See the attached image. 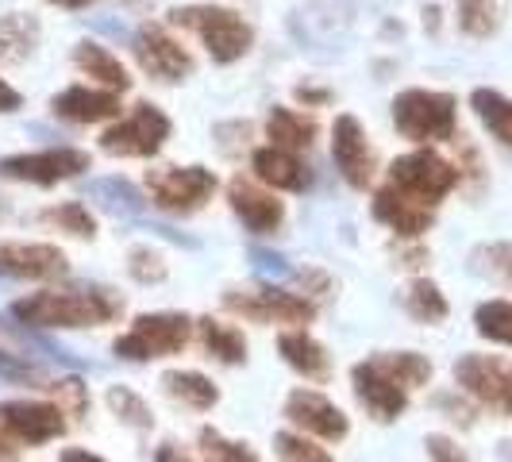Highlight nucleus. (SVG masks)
Returning a JSON list of instances; mask_svg holds the SVG:
<instances>
[{"mask_svg": "<svg viewBox=\"0 0 512 462\" xmlns=\"http://www.w3.org/2000/svg\"><path fill=\"white\" fill-rule=\"evenodd\" d=\"M274 447H278V462H332V455L324 451V447H312L305 436H282L274 439Z\"/></svg>", "mask_w": 512, "mask_h": 462, "instance_id": "nucleus-36", "label": "nucleus"}, {"mask_svg": "<svg viewBox=\"0 0 512 462\" xmlns=\"http://www.w3.org/2000/svg\"><path fill=\"white\" fill-rule=\"evenodd\" d=\"M459 124V104L439 89H405L393 97V128L412 143H439L451 139Z\"/></svg>", "mask_w": 512, "mask_h": 462, "instance_id": "nucleus-3", "label": "nucleus"}, {"mask_svg": "<svg viewBox=\"0 0 512 462\" xmlns=\"http://www.w3.org/2000/svg\"><path fill=\"white\" fill-rule=\"evenodd\" d=\"M389 185H397L401 193H409L412 201H420V205L436 208L439 201L459 185V170H455V162H447L443 154L420 147V151H412V154H401V158L389 166Z\"/></svg>", "mask_w": 512, "mask_h": 462, "instance_id": "nucleus-7", "label": "nucleus"}, {"mask_svg": "<svg viewBox=\"0 0 512 462\" xmlns=\"http://www.w3.org/2000/svg\"><path fill=\"white\" fill-rule=\"evenodd\" d=\"M266 139L274 143V147H285V151H308L312 147V139H316V120H308L305 112H297V108H270V116H266Z\"/></svg>", "mask_w": 512, "mask_h": 462, "instance_id": "nucleus-23", "label": "nucleus"}, {"mask_svg": "<svg viewBox=\"0 0 512 462\" xmlns=\"http://www.w3.org/2000/svg\"><path fill=\"white\" fill-rule=\"evenodd\" d=\"M0 274L47 282L66 274V255L51 243H4L0 239Z\"/></svg>", "mask_w": 512, "mask_h": 462, "instance_id": "nucleus-18", "label": "nucleus"}, {"mask_svg": "<svg viewBox=\"0 0 512 462\" xmlns=\"http://www.w3.org/2000/svg\"><path fill=\"white\" fill-rule=\"evenodd\" d=\"M108 405H112V412H116L124 424H131V428H151L154 424V416H151V409L143 405V397H135L124 385H112V389H108Z\"/></svg>", "mask_w": 512, "mask_h": 462, "instance_id": "nucleus-33", "label": "nucleus"}, {"mask_svg": "<svg viewBox=\"0 0 512 462\" xmlns=\"http://www.w3.org/2000/svg\"><path fill=\"white\" fill-rule=\"evenodd\" d=\"M93 166L89 151L77 147H51V151H31V154H8L0 158V178L27 181V185H58L77 174H85Z\"/></svg>", "mask_w": 512, "mask_h": 462, "instance_id": "nucleus-9", "label": "nucleus"}, {"mask_svg": "<svg viewBox=\"0 0 512 462\" xmlns=\"http://www.w3.org/2000/svg\"><path fill=\"white\" fill-rule=\"evenodd\" d=\"M170 116L151 101H139L128 116H120L112 128L101 135V151L116 158H154L170 139Z\"/></svg>", "mask_w": 512, "mask_h": 462, "instance_id": "nucleus-4", "label": "nucleus"}, {"mask_svg": "<svg viewBox=\"0 0 512 462\" xmlns=\"http://www.w3.org/2000/svg\"><path fill=\"white\" fill-rule=\"evenodd\" d=\"M285 416L301 432L328 439V443L347 439V432H351V420L343 416V409L335 401H328L324 393H312V389H293L289 401H285Z\"/></svg>", "mask_w": 512, "mask_h": 462, "instance_id": "nucleus-15", "label": "nucleus"}, {"mask_svg": "<svg viewBox=\"0 0 512 462\" xmlns=\"http://www.w3.org/2000/svg\"><path fill=\"white\" fill-rule=\"evenodd\" d=\"M166 393L181 401V405H189V409H212L216 401H220V389L208 382L205 374H197V370H170L166 378Z\"/></svg>", "mask_w": 512, "mask_h": 462, "instance_id": "nucleus-27", "label": "nucleus"}, {"mask_svg": "<svg viewBox=\"0 0 512 462\" xmlns=\"http://www.w3.org/2000/svg\"><path fill=\"white\" fill-rule=\"evenodd\" d=\"M474 324L486 339L512 347V301H486L474 312Z\"/></svg>", "mask_w": 512, "mask_h": 462, "instance_id": "nucleus-32", "label": "nucleus"}, {"mask_svg": "<svg viewBox=\"0 0 512 462\" xmlns=\"http://www.w3.org/2000/svg\"><path fill=\"white\" fill-rule=\"evenodd\" d=\"M224 305L255 324H308L316 308L308 305L305 297L285 293L274 285H251V289H231L224 297Z\"/></svg>", "mask_w": 512, "mask_h": 462, "instance_id": "nucleus-10", "label": "nucleus"}, {"mask_svg": "<svg viewBox=\"0 0 512 462\" xmlns=\"http://www.w3.org/2000/svg\"><path fill=\"white\" fill-rule=\"evenodd\" d=\"M131 54L139 62V70L162 85H174L193 74V54L181 43L178 35H170V27L162 24H143L131 39Z\"/></svg>", "mask_w": 512, "mask_h": 462, "instance_id": "nucleus-8", "label": "nucleus"}, {"mask_svg": "<svg viewBox=\"0 0 512 462\" xmlns=\"http://www.w3.org/2000/svg\"><path fill=\"white\" fill-rule=\"evenodd\" d=\"M216 189H220V181L205 166H158V170H147L151 205H158L162 212H174V216H189V212L205 208Z\"/></svg>", "mask_w": 512, "mask_h": 462, "instance_id": "nucleus-6", "label": "nucleus"}, {"mask_svg": "<svg viewBox=\"0 0 512 462\" xmlns=\"http://www.w3.org/2000/svg\"><path fill=\"white\" fill-rule=\"evenodd\" d=\"M62 462H104V459H97L93 451H81V447H70V451H62Z\"/></svg>", "mask_w": 512, "mask_h": 462, "instance_id": "nucleus-43", "label": "nucleus"}, {"mask_svg": "<svg viewBox=\"0 0 512 462\" xmlns=\"http://www.w3.org/2000/svg\"><path fill=\"white\" fill-rule=\"evenodd\" d=\"M0 462H20V451L12 447V439L0 432Z\"/></svg>", "mask_w": 512, "mask_h": 462, "instance_id": "nucleus-44", "label": "nucleus"}, {"mask_svg": "<svg viewBox=\"0 0 512 462\" xmlns=\"http://www.w3.org/2000/svg\"><path fill=\"white\" fill-rule=\"evenodd\" d=\"M470 108H474V116L486 124V131L505 147L512 151V101L505 93H497V89H474L470 93Z\"/></svg>", "mask_w": 512, "mask_h": 462, "instance_id": "nucleus-25", "label": "nucleus"}, {"mask_svg": "<svg viewBox=\"0 0 512 462\" xmlns=\"http://www.w3.org/2000/svg\"><path fill=\"white\" fill-rule=\"evenodd\" d=\"M455 382L478 401L512 412V362L489 359V355H462L455 362Z\"/></svg>", "mask_w": 512, "mask_h": 462, "instance_id": "nucleus-14", "label": "nucleus"}, {"mask_svg": "<svg viewBox=\"0 0 512 462\" xmlns=\"http://www.w3.org/2000/svg\"><path fill=\"white\" fill-rule=\"evenodd\" d=\"M193 335V320L181 312H147L131 324V332L116 339V355L128 362H147V359H166L178 355L181 347Z\"/></svg>", "mask_w": 512, "mask_h": 462, "instance_id": "nucleus-5", "label": "nucleus"}, {"mask_svg": "<svg viewBox=\"0 0 512 462\" xmlns=\"http://www.w3.org/2000/svg\"><path fill=\"white\" fill-rule=\"evenodd\" d=\"M4 216H8V201H4V197H0V220H4Z\"/></svg>", "mask_w": 512, "mask_h": 462, "instance_id": "nucleus-46", "label": "nucleus"}, {"mask_svg": "<svg viewBox=\"0 0 512 462\" xmlns=\"http://www.w3.org/2000/svg\"><path fill=\"white\" fill-rule=\"evenodd\" d=\"M278 347H282V359L297 370V374H305V378H328L332 374V362H328V351L312 339L308 332H282L278 339Z\"/></svg>", "mask_w": 512, "mask_h": 462, "instance_id": "nucleus-24", "label": "nucleus"}, {"mask_svg": "<svg viewBox=\"0 0 512 462\" xmlns=\"http://www.w3.org/2000/svg\"><path fill=\"white\" fill-rule=\"evenodd\" d=\"M74 66L81 74L89 77V81H97L104 89H112V93H128L131 89V74L128 66L116 58V54L101 47L97 39H81L74 47Z\"/></svg>", "mask_w": 512, "mask_h": 462, "instance_id": "nucleus-21", "label": "nucleus"}, {"mask_svg": "<svg viewBox=\"0 0 512 462\" xmlns=\"http://www.w3.org/2000/svg\"><path fill=\"white\" fill-rule=\"evenodd\" d=\"M351 382H355V397L370 409L374 420H397L409 405V389L397 382L378 359L359 362L351 370Z\"/></svg>", "mask_w": 512, "mask_h": 462, "instance_id": "nucleus-13", "label": "nucleus"}, {"mask_svg": "<svg viewBox=\"0 0 512 462\" xmlns=\"http://www.w3.org/2000/svg\"><path fill=\"white\" fill-rule=\"evenodd\" d=\"M66 412L58 405H43V401H4L0 405V428L12 439H20L27 447L51 443V439L66 436Z\"/></svg>", "mask_w": 512, "mask_h": 462, "instance_id": "nucleus-12", "label": "nucleus"}, {"mask_svg": "<svg viewBox=\"0 0 512 462\" xmlns=\"http://www.w3.org/2000/svg\"><path fill=\"white\" fill-rule=\"evenodd\" d=\"M170 24L185 27L189 35H197L201 47L208 51V58L220 62V66L239 62L243 54L251 51V43H255V27L247 24L235 8H224V4H185V8H174Z\"/></svg>", "mask_w": 512, "mask_h": 462, "instance_id": "nucleus-2", "label": "nucleus"}, {"mask_svg": "<svg viewBox=\"0 0 512 462\" xmlns=\"http://www.w3.org/2000/svg\"><path fill=\"white\" fill-rule=\"evenodd\" d=\"M474 270H482L489 278L512 282V243H489L474 251Z\"/></svg>", "mask_w": 512, "mask_h": 462, "instance_id": "nucleus-34", "label": "nucleus"}, {"mask_svg": "<svg viewBox=\"0 0 512 462\" xmlns=\"http://www.w3.org/2000/svg\"><path fill=\"white\" fill-rule=\"evenodd\" d=\"M374 359L382 362L405 389H416V385H424L432 378V362L424 355H416V351H393V355H374Z\"/></svg>", "mask_w": 512, "mask_h": 462, "instance_id": "nucleus-30", "label": "nucleus"}, {"mask_svg": "<svg viewBox=\"0 0 512 462\" xmlns=\"http://www.w3.org/2000/svg\"><path fill=\"white\" fill-rule=\"evenodd\" d=\"M228 205L255 235H270V231L282 228V220H285L282 201H278L270 189H262L258 181H247V178H231Z\"/></svg>", "mask_w": 512, "mask_h": 462, "instance_id": "nucleus-17", "label": "nucleus"}, {"mask_svg": "<svg viewBox=\"0 0 512 462\" xmlns=\"http://www.w3.org/2000/svg\"><path fill=\"white\" fill-rule=\"evenodd\" d=\"M251 170H255V178L262 185H270V189H285V193H301L308 189V166L301 162V154L297 151H285V147H258L251 154Z\"/></svg>", "mask_w": 512, "mask_h": 462, "instance_id": "nucleus-20", "label": "nucleus"}, {"mask_svg": "<svg viewBox=\"0 0 512 462\" xmlns=\"http://www.w3.org/2000/svg\"><path fill=\"white\" fill-rule=\"evenodd\" d=\"M201 443H205V451L212 462H258V455L247 443H231V439H224L220 432H212V428L201 432Z\"/></svg>", "mask_w": 512, "mask_h": 462, "instance_id": "nucleus-35", "label": "nucleus"}, {"mask_svg": "<svg viewBox=\"0 0 512 462\" xmlns=\"http://www.w3.org/2000/svg\"><path fill=\"white\" fill-rule=\"evenodd\" d=\"M332 158L335 170L343 174V181L351 189H366L374 181V170H378V158H374V147L366 139V131L355 116H335L332 124Z\"/></svg>", "mask_w": 512, "mask_h": 462, "instance_id": "nucleus-11", "label": "nucleus"}, {"mask_svg": "<svg viewBox=\"0 0 512 462\" xmlns=\"http://www.w3.org/2000/svg\"><path fill=\"white\" fill-rule=\"evenodd\" d=\"M128 274L135 278V282H143V285L162 282V278H166V262H162V255H158V251H151V247H131Z\"/></svg>", "mask_w": 512, "mask_h": 462, "instance_id": "nucleus-37", "label": "nucleus"}, {"mask_svg": "<svg viewBox=\"0 0 512 462\" xmlns=\"http://www.w3.org/2000/svg\"><path fill=\"white\" fill-rule=\"evenodd\" d=\"M405 312H409L412 320H420V324H439V320H447V297L439 293L436 282H428V278H416V282L405 285Z\"/></svg>", "mask_w": 512, "mask_h": 462, "instance_id": "nucleus-28", "label": "nucleus"}, {"mask_svg": "<svg viewBox=\"0 0 512 462\" xmlns=\"http://www.w3.org/2000/svg\"><path fill=\"white\" fill-rule=\"evenodd\" d=\"M51 112L66 124H104L120 120V93L104 85H70L51 97Z\"/></svg>", "mask_w": 512, "mask_h": 462, "instance_id": "nucleus-16", "label": "nucleus"}, {"mask_svg": "<svg viewBox=\"0 0 512 462\" xmlns=\"http://www.w3.org/2000/svg\"><path fill=\"white\" fill-rule=\"evenodd\" d=\"M428 455H432V462H470L466 455H462L459 443H451L447 436H428Z\"/></svg>", "mask_w": 512, "mask_h": 462, "instance_id": "nucleus-39", "label": "nucleus"}, {"mask_svg": "<svg viewBox=\"0 0 512 462\" xmlns=\"http://www.w3.org/2000/svg\"><path fill=\"white\" fill-rule=\"evenodd\" d=\"M54 401L66 416H85L89 409V389L77 378H66V382H54Z\"/></svg>", "mask_w": 512, "mask_h": 462, "instance_id": "nucleus-38", "label": "nucleus"}, {"mask_svg": "<svg viewBox=\"0 0 512 462\" xmlns=\"http://www.w3.org/2000/svg\"><path fill=\"white\" fill-rule=\"evenodd\" d=\"M459 31L470 39H489L501 24V0H459L455 4Z\"/></svg>", "mask_w": 512, "mask_h": 462, "instance_id": "nucleus-29", "label": "nucleus"}, {"mask_svg": "<svg viewBox=\"0 0 512 462\" xmlns=\"http://www.w3.org/2000/svg\"><path fill=\"white\" fill-rule=\"evenodd\" d=\"M51 4H62V8H85V4H93V0H51Z\"/></svg>", "mask_w": 512, "mask_h": 462, "instance_id": "nucleus-45", "label": "nucleus"}, {"mask_svg": "<svg viewBox=\"0 0 512 462\" xmlns=\"http://www.w3.org/2000/svg\"><path fill=\"white\" fill-rule=\"evenodd\" d=\"M12 312L31 328H101L124 312V301L101 285H70V289L31 293L16 301Z\"/></svg>", "mask_w": 512, "mask_h": 462, "instance_id": "nucleus-1", "label": "nucleus"}, {"mask_svg": "<svg viewBox=\"0 0 512 462\" xmlns=\"http://www.w3.org/2000/svg\"><path fill=\"white\" fill-rule=\"evenodd\" d=\"M39 47V20L27 12H8L0 16V62L20 66Z\"/></svg>", "mask_w": 512, "mask_h": 462, "instance_id": "nucleus-22", "label": "nucleus"}, {"mask_svg": "<svg viewBox=\"0 0 512 462\" xmlns=\"http://www.w3.org/2000/svg\"><path fill=\"white\" fill-rule=\"evenodd\" d=\"M43 220L54 224V228L70 231V235H77V239H93V235H97V220H93V212L81 205V201H66V205L47 208Z\"/></svg>", "mask_w": 512, "mask_h": 462, "instance_id": "nucleus-31", "label": "nucleus"}, {"mask_svg": "<svg viewBox=\"0 0 512 462\" xmlns=\"http://www.w3.org/2000/svg\"><path fill=\"white\" fill-rule=\"evenodd\" d=\"M374 216L382 220L385 228H393L405 239H416L432 228V205H420L412 201L409 193H401L397 185H385L374 193Z\"/></svg>", "mask_w": 512, "mask_h": 462, "instance_id": "nucleus-19", "label": "nucleus"}, {"mask_svg": "<svg viewBox=\"0 0 512 462\" xmlns=\"http://www.w3.org/2000/svg\"><path fill=\"white\" fill-rule=\"evenodd\" d=\"M297 101H305V104H324L328 101V89H297Z\"/></svg>", "mask_w": 512, "mask_h": 462, "instance_id": "nucleus-42", "label": "nucleus"}, {"mask_svg": "<svg viewBox=\"0 0 512 462\" xmlns=\"http://www.w3.org/2000/svg\"><path fill=\"white\" fill-rule=\"evenodd\" d=\"M154 462H189V455H181V447H174V443H162L154 451Z\"/></svg>", "mask_w": 512, "mask_h": 462, "instance_id": "nucleus-41", "label": "nucleus"}, {"mask_svg": "<svg viewBox=\"0 0 512 462\" xmlns=\"http://www.w3.org/2000/svg\"><path fill=\"white\" fill-rule=\"evenodd\" d=\"M197 332H201V343H205V351L212 355V359L228 362V366L247 359V339H243L239 328H231V324H220V320L205 316V320H197Z\"/></svg>", "mask_w": 512, "mask_h": 462, "instance_id": "nucleus-26", "label": "nucleus"}, {"mask_svg": "<svg viewBox=\"0 0 512 462\" xmlns=\"http://www.w3.org/2000/svg\"><path fill=\"white\" fill-rule=\"evenodd\" d=\"M20 108V93L0 77V116H8V112H16Z\"/></svg>", "mask_w": 512, "mask_h": 462, "instance_id": "nucleus-40", "label": "nucleus"}]
</instances>
